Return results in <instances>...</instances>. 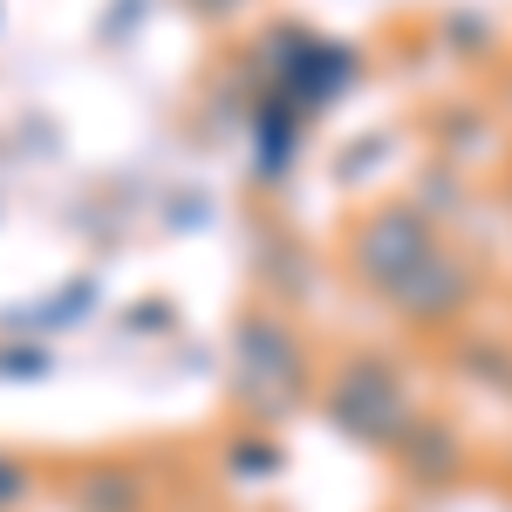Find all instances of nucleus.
<instances>
[{"instance_id": "obj_3", "label": "nucleus", "mask_w": 512, "mask_h": 512, "mask_svg": "<svg viewBox=\"0 0 512 512\" xmlns=\"http://www.w3.org/2000/svg\"><path fill=\"white\" fill-rule=\"evenodd\" d=\"M14 499H28V465L0 458V506H14Z\"/></svg>"}, {"instance_id": "obj_2", "label": "nucleus", "mask_w": 512, "mask_h": 512, "mask_svg": "<svg viewBox=\"0 0 512 512\" xmlns=\"http://www.w3.org/2000/svg\"><path fill=\"white\" fill-rule=\"evenodd\" d=\"M335 424L355 437H403L410 431V396H403V383H396L383 362H349L342 369V383H335Z\"/></svg>"}, {"instance_id": "obj_1", "label": "nucleus", "mask_w": 512, "mask_h": 512, "mask_svg": "<svg viewBox=\"0 0 512 512\" xmlns=\"http://www.w3.org/2000/svg\"><path fill=\"white\" fill-rule=\"evenodd\" d=\"M355 274L376 294H390L410 321H444L465 301V267L437 246L431 219L417 212H383L355 233Z\"/></svg>"}]
</instances>
